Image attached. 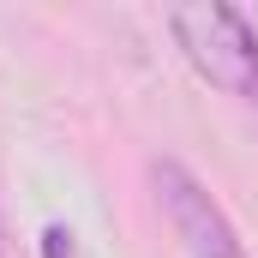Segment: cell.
<instances>
[{
    "label": "cell",
    "instance_id": "obj_1",
    "mask_svg": "<svg viewBox=\"0 0 258 258\" xmlns=\"http://www.w3.org/2000/svg\"><path fill=\"white\" fill-rule=\"evenodd\" d=\"M168 36L210 90L258 102V18L222 0H192L168 12Z\"/></svg>",
    "mask_w": 258,
    "mask_h": 258
},
{
    "label": "cell",
    "instance_id": "obj_3",
    "mask_svg": "<svg viewBox=\"0 0 258 258\" xmlns=\"http://www.w3.org/2000/svg\"><path fill=\"white\" fill-rule=\"evenodd\" d=\"M42 258H72V228L48 222V228H42Z\"/></svg>",
    "mask_w": 258,
    "mask_h": 258
},
{
    "label": "cell",
    "instance_id": "obj_4",
    "mask_svg": "<svg viewBox=\"0 0 258 258\" xmlns=\"http://www.w3.org/2000/svg\"><path fill=\"white\" fill-rule=\"evenodd\" d=\"M0 258H6V222H0Z\"/></svg>",
    "mask_w": 258,
    "mask_h": 258
},
{
    "label": "cell",
    "instance_id": "obj_2",
    "mask_svg": "<svg viewBox=\"0 0 258 258\" xmlns=\"http://www.w3.org/2000/svg\"><path fill=\"white\" fill-rule=\"evenodd\" d=\"M150 186H156V204H162L174 240L186 246V258H252L246 240H240V228H234V216L210 198V186L198 180L186 162L156 156L150 162Z\"/></svg>",
    "mask_w": 258,
    "mask_h": 258
}]
</instances>
